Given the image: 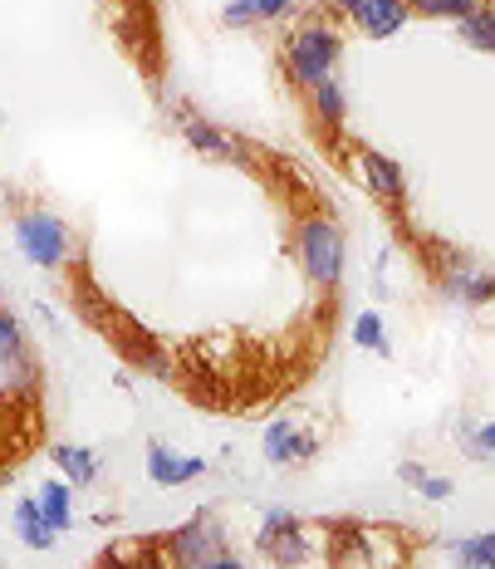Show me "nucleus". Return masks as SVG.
<instances>
[{
  "instance_id": "1",
  "label": "nucleus",
  "mask_w": 495,
  "mask_h": 569,
  "mask_svg": "<svg viewBox=\"0 0 495 569\" xmlns=\"http://www.w3.org/2000/svg\"><path fill=\"white\" fill-rule=\"evenodd\" d=\"M294 256H300V270L314 290L334 295L344 284V266H348V241L344 227L334 217H300L294 221Z\"/></svg>"
},
{
  "instance_id": "2",
  "label": "nucleus",
  "mask_w": 495,
  "mask_h": 569,
  "mask_svg": "<svg viewBox=\"0 0 495 569\" xmlns=\"http://www.w3.org/2000/svg\"><path fill=\"white\" fill-rule=\"evenodd\" d=\"M339 54H344V40L329 20H304L285 34V74L294 79L300 89L320 84L339 69Z\"/></svg>"
},
{
  "instance_id": "3",
  "label": "nucleus",
  "mask_w": 495,
  "mask_h": 569,
  "mask_svg": "<svg viewBox=\"0 0 495 569\" xmlns=\"http://www.w3.org/2000/svg\"><path fill=\"white\" fill-rule=\"evenodd\" d=\"M16 246H20V256L40 270H64L69 260H74V231H69L54 211H20Z\"/></svg>"
},
{
  "instance_id": "4",
  "label": "nucleus",
  "mask_w": 495,
  "mask_h": 569,
  "mask_svg": "<svg viewBox=\"0 0 495 569\" xmlns=\"http://www.w3.org/2000/svg\"><path fill=\"white\" fill-rule=\"evenodd\" d=\"M226 555V526H221L211 511H202L196 520H182V530L162 536V560L172 569H192V565H206Z\"/></svg>"
},
{
  "instance_id": "5",
  "label": "nucleus",
  "mask_w": 495,
  "mask_h": 569,
  "mask_svg": "<svg viewBox=\"0 0 495 569\" xmlns=\"http://www.w3.org/2000/svg\"><path fill=\"white\" fill-rule=\"evenodd\" d=\"M255 540H261V550L280 569H300V565H310V555H314L310 526H304L294 511H285V506H275V511L261 516V536H255Z\"/></svg>"
},
{
  "instance_id": "6",
  "label": "nucleus",
  "mask_w": 495,
  "mask_h": 569,
  "mask_svg": "<svg viewBox=\"0 0 495 569\" xmlns=\"http://www.w3.org/2000/svg\"><path fill=\"white\" fill-rule=\"evenodd\" d=\"M0 373H6V383L16 388V393H30L34 378H40L30 339H26V329H20V319L10 310H0Z\"/></svg>"
},
{
  "instance_id": "7",
  "label": "nucleus",
  "mask_w": 495,
  "mask_h": 569,
  "mask_svg": "<svg viewBox=\"0 0 495 569\" xmlns=\"http://www.w3.org/2000/svg\"><path fill=\"white\" fill-rule=\"evenodd\" d=\"M344 10V20L353 30H363L368 40H393L407 26V0H334Z\"/></svg>"
},
{
  "instance_id": "8",
  "label": "nucleus",
  "mask_w": 495,
  "mask_h": 569,
  "mask_svg": "<svg viewBox=\"0 0 495 569\" xmlns=\"http://www.w3.org/2000/svg\"><path fill=\"white\" fill-rule=\"evenodd\" d=\"M176 123H182V138L192 142V148L202 152V158H211V162H235V168H245V162H251V152H245L241 142L226 133V128L206 123V118H196L192 109L176 113Z\"/></svg>"
},
{
  "instance_id": "9",
  "label": "nucleus",
  "mask_w": 495,
  "mask_h": 569,
  "mask_svg": "<svg viewBox=\"0 0 495 569\" xmlns=\"http://www.w3.org/2000/svg\"><path fill=\"white\" fill-rule=\"evenodd\" d=\"M261 452H265L270 467H294V461H310L314 452H320V442H314L300 422L275 418L265 427V437H261Z\"/></svg>"
},
{
  "instance_id": "10",
  "label": "nucleus",
  "mask_w": 495,
  "mask_h": 569,
  "mask_svg": "<svg viewBox=\"0 0 495 569\" xmlns=\"http://www.w3.org/2000/svg\"><path fill=\"white\" fill-rule=\"evenodd\" d=\"M358 172H363V182H368V192L378 201H387V207H403L407 201V177H403V168H397L393 158H387V152L363 148L358 152Z\"/></svg>"
},
{
  "instance_id": "11",
  "label": "nucleus",
  "mask_w": 495,
  "mask_h": 569,
  "mask_svg": "<svg viewBox=\"0 0 495 569\" xmlns=\"http://www.w3.org/2000/svg\"><path fill=\"white\" fill-rule=\"evenodd\" d=\"M148 477L158 486H186L196 477H206L202 457H176L168 442H148Z\"/></svg>"
},
{
  "instance_id": "12",
  "label": "nucleus",
  "mask_w": 495,
  "mask_h": 569,
  "mask_svg": "<svg viewBox=\"0 0 495 569\" xmlns=\"http://www.w3.org/2000/svg\"><path fill=\"white\" fill-rule=\"evenodd\" d=\"M162 536H143V540H118L113 550L99 555V569H162Z\"/></svg>"
},
{
  "instance_id": "13",
  "label": "nucleus",
  "mask_w": 495,
  "mask_h": 569,
  "mask_svg": "<svg viewBox=\"0 0 495 569\" xmlns=\"http://www.w3.org/2000/svg\"><path fill=\"white\" fill-rule=\"evenodd\" d=\"M304 93H310V109H314V118H320V128L339 133V128H344V118H348V93H344V84L329 74V79H320V84H310Z\"/></svg>"
},
{
  "instance_id": "14",
  "label": "nucleus",
  "mask_w": 495,
  "mask_h": 569,
  "mask_svg": "<svg viewBox=\"0 0 495 569\" xmlns=\"http://www.w3.org/2000/svg\"><path fill=\"white\" fill-rule=\"evenodd\" d=\"M34 506H40L44 526H50L54 536L74 526V486H69V481H44V491L34 496Z\"/></svg>"
},
{
  "instance_id": "15",
  "label": "nucleus",
  "mask_w": 495,
  "mask_h": 569,
  "mask_svg": "<svg viewBox=\"0 0 495 569\" xmlns=\"http://www.w3.org/2000/svg\"><path fill=\"white\" fill-rule=\"evenodd\" d=\"M456 34H462L476 54H495V10L486 6V0H476V6L456 20Z\"/></svg>"
},
{
  "instance_id": "16",
  "label": "nucleus",
  "mask_w": 495,
  "mask_h": 569,
  "mask_svg": "<svg viewBox=\"0 0 495 569\" xmlns=\"http://www.w3.org/2000/svg\"><path fill=\"white\" fill-rule=\"evenodd\" d=\"M50 457L59 461V467H64V481H69V486H93V481H99V457H93L89 447H79V442H54Z\"/></svg>"
},
{
  "instance_id": "17",
  "label": "nucleus",
  "mask_w": 495,
  "mask_h": 569,
  "mask_svg": "<svg viewBox=\"0 0 495 569\" xmlns=\"http://www.w3.org/2000/svg\"><path fill=\"white\" fill-rule=\"evenodd\" d=\"M16 536H20V545L26 550H50L54 545V530L44 526V516H40V506H34V496H26V501H16Z\"/></svg>"
},
{
  "instance_id": "18",
  "label": "nucleus",
  "mask_w": 495,
  "mask_h": 569,
  "mask_svg": "<svg viewBox=\"0 0 495 569\" xmlns=\"http://www.w3.org/2000/svg\"><path fill=\"white\" fill-rule=\"evenodd\" d=\"M285 10H294V0H231L221 10V20L241 30V26H261V20H280Z\"/></svg>"
},
{
  "instance_id": "19",
  "label": "nucleus",
  "mask_w": 495,
  "mask_h": 569,
  "mask_svg": "<svg viewBox=\"0 0 495 569\" xmlns=\"http://www.w3.org/2000/svg\"><path fill=\"white\" fill-rule=\"evenodd\" d=\"M446 295H456V300H466V305H491L495 300V276L456 266L452 276H446Z\"/></svg>"
},
{
  "instance_id": "20",
  "label": "nucleus",
  "mask_w": 495,
  "mask_h": 569,
  "mask_svg": "<svg viewBox=\"0 0 495 569\" xmlns=\"http://www.w3.org/2000/svg\"><path fill=\"white\" fill-rule=\"evenodd\" d=\"M353 343L368 353H378V359H387L393 353V343H387V329H383V315L378 310H363L358 319H353Z\"/></svg>"
},
{
  "instance_id": "21",
  "label": "nucleus",
  "mask_w": 495,
  "mask_h": 569,
  "mask_svg": "<svg viewBox=\"0 0 495 569\" xmlns=\"http://www.w3.org/2000/svg\"><path fill=\"white\" fill-rule=\"evenodd\" d=\"M476 6V0H407V16H417V20H462L466 10Z\"/></svg>"
},
{
  "instance_id": "22",
  "label": "nucleus",
  "mask_w": 495,
  "mask_h": 569,
  "mask_svg": "<svg viewBox=\"0 0 495 569\" xmlns=\"http://www.w3.org/2000/svg\"><path fill=\"white\" fill-rule=\"evenodd\" d=\"M456 565H466V569H491V565H495V536H491V530H486V536L456 540Z\"/></svg>"
},
{
  "instance_id": "23",
  "label": "nucleus",
  "mask_w": 495,
  "mask_h": 569,
  "mask_svg": "<svg viewBox=\"0 0 495 569\" xmlns=\"http://www.w3.org/2000/svg\"><path fill=\"white\" fill-rule=\"evenodd\" d=\"M476 461H495V422H481L476 432H471V447H466Z\"/></svg>"
},
{
  "instance_id": "24",
  "label": "nucleus",
  "mask_w": 495,
  "mask_h": 569,
  "mask_svg": "<svg viewBox=\"0 0 495 569\" xmlns=\"http://www.w3.org/2000/svg\"><path fill=\"white\" fill-rule=\"evenodd\" d=\"M417 491L427 496V501H452V496H456V481H452V477H422Z\"/></svg>"
},
{
  "instance_id": "25",
  "label": "nucleus",
  "mask_w": 495,
  "mask_h": 569,
  "mask_svg": "<svg viewBox=\"0 0 495 569\" xmlns=\"http://www.w3.org/2000/svg\"><path fill=\"white\" fill-rule=\"evenodd\" d=\"M192 569H245L241 560H235V555L226 550V555H216V560H206V565H192Z\"/></svg>"
},
{
  "instance_id": "26",
  "label": "nucleus",
  "mask_w": 495,
  "mask_h": 569,
  "mask_svg": "<svg viewBox=\"0 0 495 569\" xmlns=\"http://www.w3.org/2000/svg\"><path fill=\"white\" fill-rule=\"evenodd\" d=\"M397 477H403L407 486H417L422 477H427V471H422V467H417V461H403V467H397Z\"/></svg>"
},
{
  "instance_id": "27",
  "label": "nucleus",
  "mask_w": 495,
  "mask_h": 569,
  "mask_svg": "<svg viewBox=\"0 0 495 569\" xmlns=\"http://www.w3.org/2000/svg\"><path fill=\"white\" fill-rule=\"evenodd\" d=\"M6 481H10V477H6V471H0V486H6Z\"/></svg>"
},
{
  "instance_id": "28",
  "label": "nucleus",
  "mask_w": 495,
  "mask_h": 569,
  "mask_svg": "<svg viewBox=\"0 0 495 569\" xmlns=\"http://www.w3.org/2000/svg\"><path fill=\"white\" fill-rule=\"evenodd\" d=\"M93 569H99V565H93Z\"/></svg>"
},
{
  "instance_id": "29",
  "label": "nucleus",
  "mask_w": 495,
  "mask_h": 569,
  "mask_svg": "<svg viewBox=\"0 0 495 569\" xmlns=\"http://www.w3.org/2000/svg\"><path fill=\"white\" fill-rule=\"evenodd\" d=\"M491 569H495V565H491Z\"/></svg>"
}]
</instances>
